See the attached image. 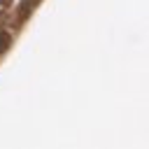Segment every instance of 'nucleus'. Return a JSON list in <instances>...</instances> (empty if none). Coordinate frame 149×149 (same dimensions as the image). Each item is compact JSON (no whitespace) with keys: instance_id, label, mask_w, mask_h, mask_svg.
Instances as JSON below:
<instances>
[{"instance_id":"obj_1","label":"nucleus","mask_w":149,"mask_h":149,"mask_svg":"<svg viewBox=\"0 0 149 149\" xmlns=\"http://www.w3.org/2000/svg\"><path fill=\"white\" fill-rule=\"evenodd\" d=\"M9 44H12V37H9V33H7V30H0V54H5Z\"/></svg>"},{"instance_id":"obj_2","label":"nucleus","mask_w":149,"mask_h":149,"mask_svg":"<svg viewBox=\"0 0 149 149\" xmlns=\"http://www.w3.org/2000/svg\"><path fill=\"white\" fill-rule=\"evenodd\" d=\"M0 2H2V0H0Z\"/></svg>"}]
</instances>
